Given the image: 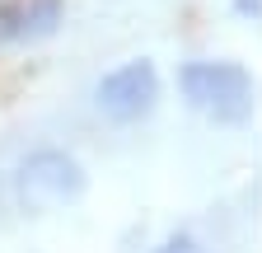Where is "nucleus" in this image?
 Masks as SVG:
<instances>
[{"label": "nucleus", "instance_id": "obj_5", "mask_svg": "<svg viewBox=\"0 0 262 253\" xmlns=\"http://www.w3.org/2000/svg\"><path fill=\"white\" fill-rule=\"evenodd\" d=\"M159 253H206V248L196 244V239H173V244H164Z\"/></svg>", "mask_w": 262, "mask_h": 253}, {"label": "nucleus", "instance_id": "obj_2", "mask_svg": "<svg viewBox=\"0 0 262 253\" xmlns=\"http://www.w3.org/2000/svg\"><path fill=\"white\" fill-rule=\"evenodd\" d=\"M84 193V169L66 150H38L19 169V202L24 211H56Z\"/></svg>", "mask_w": 262, "mask_h": 253}, {"label": "nucleus", "instance_id": "obj_1", "mask_svg": "<svg viewBox=\"0 0 262 253\" xmlns=\"http://www.w3.org/2000/svg\"><path fill=\"white\" fill-rule=\"evenodd\" d=\"M178 85H183V99L211 122L239 126L253 117V80L234 61H192L178 71Z\"/></svg>", "mask_w": 262, "mask_h": 253}, {"label": "nucleus", "instance_id": "obj_4", "mask_svg": "<svg viewBox=\"0 0 262 253\" xmlns=\"http://www.w3.org/2000/svg\"><path fill=\"white\" fill-rule=\"evenodd\" d=\"M61 24V0H24V5L0 10V43H33L56 33Z\"/></svg>", "mask_w": 262, "mask_h": 253}, {"label": "nucleus", "instance_id": "obj_3", "mask_svg": "<svg viewBox=\"0 0 262 253\" xmlns=\"http://www.w3.org/2000/svg\"><path fill=\"white\" fill-rule=\"evenodd\" d=\"M155 99H159V75L150 61H126L98 85V113L108 122H136L155 108Z\"/></svg>", "mask_w": 262, "mask_h": 253}]
</instances>
